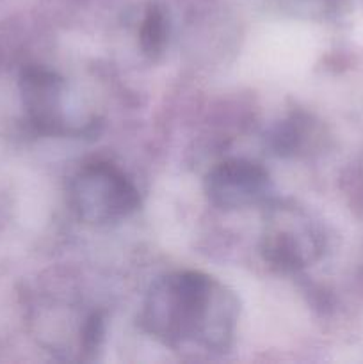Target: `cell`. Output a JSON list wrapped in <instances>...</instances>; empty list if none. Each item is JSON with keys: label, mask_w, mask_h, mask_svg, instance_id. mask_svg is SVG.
I'll use <instances>...</instances> for the list:
<instances>
[{"label": "cell", "mask_w": 363, "mask_h": 364, "mask_svg": "<svg viewBox=\"0 0 363 364\" xmlns=\"http://www.w3.org/2000/svg\"><path fill=\"white\" fill-rule=\"evenodd\" d=\"M141 320L166 347L219 354L233 343L238 301L214 277L184 270L160 277L149 288Z\"/></svg>", "instance_id": "6da1fadb"}, {"label": "cell", "mask_w": 363, "mask_h": 364, "mask_svg": "<svg viewBox=\"0 0 363 364\" xmlns=\"http://www.w3.org/2000/svg\"><path fill=\"white\" fill-rule=\"evenodd\" d=\"M70 205L88 224L117 223L139 208V191L110 162L85 164L70 181Z\"/></svg>", "instance_id": "7a4b0ae2"}, {"label": "cell", "mask_w": 363, "mask_h": 364, "mask_svg": "<svg viewBox=\"0 0 363 364\" xmlns=\"http://www.w3.org/2000/svg\"><path fill=\"white\" fill-rule=\"evenodd\" d=\"M322 249V231L305 208L280 203L267 210L262 252L270 265L285 272L301 270L319 259Z\"/></svg>", "instance_id": "3957f363"}, {"label": "cell", "mask_w": 363, "mask_h": 364, "mask_svg": "<svg viewBox=\"0 0 363 364\" xmlns=\"http://www.w3.org/2000/svg\"><path fill=\"white\" fill-rule=\"evenodd\" d=\"M210 203L223 210H242L258 205L269 192V174L251 160L230 159L217 164L205 178Z\"/></svg>", "instance_id": "277c9868"}, {"label": "cell", "mask_w": 363, "mask_h": 364, "mask_svg": "<svg viewBox=\"0 0 363 364\" xmlns=\"http://www.w3.org/2000/svg\"><path fill=\"white\" fill-rule=\"evenodd\" d=\"M21 92L32 123L45 134L73 132L68 112L66 82L45 68H28L21 77Z\"/></svg>", "instance_id": "5b68a950"}, {"label": "cell", "mask_w": 363, "mask_h": 364, "mask_svg": "<svg viewBox=\"0 0 363 364\" xmlns=\"http://www.w3.org/2000/svg\"><path fill=\"white\" fill-rule=\"evenodd\" d=\"M167 34H169V31H167L166 14L157 7H152L146 13L141 28H139V43H141L142 52L152 59L159 57L162 50L166 48Z\"/></svg>", "instance_id": "8992f818"}, {"label": "cell", "mask_w": 363, "mask_h": 364, "mask_svg": "<svg viewBox=\"0 0 363 364\" xmlns=\"http://www.w3.org/2000/svg\"><path fill=\"white\" fill-rule=\"evenodd\" d=\"M315 2L320 4V9L335 11L337 7L342 6V2H344V0H315Z\"/></svg>", "instance_id": "52a82bcc"}]
</instances>
